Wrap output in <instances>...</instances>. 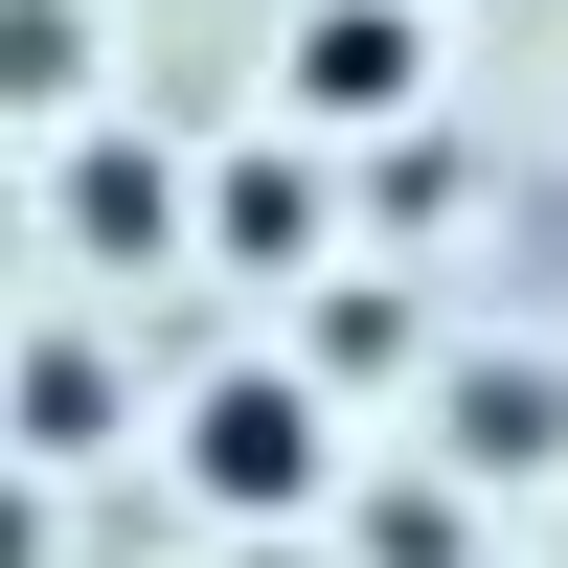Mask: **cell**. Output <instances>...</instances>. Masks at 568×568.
I'll return each mask as SVG.
<instances>
[{"label":"cell","instance_id":"1","mask_svg":"<svg viewBox=\"0 0 568 568\" xmlns=\"http://www.w3.org/2000/svg\"><path fill=\"white\" fill-rule=\"evenodd\" d=\"M182 478H205V500H296L318 478V387H296V364H227V387L182 409Z\"/></svg>","mask_w":568,"mask_h":568},{"label":"cell","instance_id":"2","mask_svg":"<svg viewBox=\"0 0 568 568\" xmlns=\"http://www.w3.org/2000/svg\"><path fill=\"white\" fill-rule=\"evenodd\" d=\"M296 91H318V114H387V91H409V23H387V0H318V23H296Z\"/></svg>","mask_w":568,"mask_h":568},{"label":"cell","instance_id":"3","mask_svg":"<svg viewBox=\"0 0 568 568\" xmlns=\"http://www.w3.org/2000/svg\"><path fill=\"white\" fill-rule=\"evenodd\" d=\"M455 455H478V478H546V455H568V387H546V364H478V387H455Z\"/></svg>","mask_w":568,"mask_h":568}]
</instances>
